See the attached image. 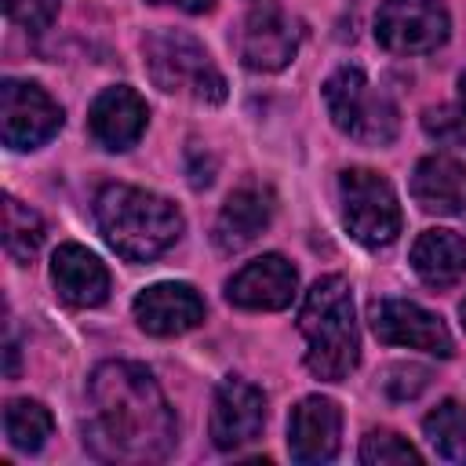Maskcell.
Returning a JSON list of instances; mask_svg holds the SVG:
<instances>
[{
	"label": "cell",
	"instance_id": "obj_1",
	"mask_svg": "<svg viewBox=\"0 0 466 466\" xmlns=\"http://www.w3.org/2000/svg\"><path fill=\"white\" fill-rule=\"evenodd\" d=\"M95 419L87 422V444L102 459L153 462L175 444V411L157 379L131 360H109L95 368L87 382Z\"/></svg>",
	"mask_w": 466,
	"mask_h": 466
},
{
	"label": "cell",
	"instance_id": "obj_2",
	"mask_svg": "<svg viewBox=\"0 0 466 466\" xmlns=\"http://www.w3.org/2000/svg\"><path fill=\"white\" fill-rule=\"evenodd\" d=\"M95 218L109 248L127 262H149L182 237L178 208L138 186H106L95 200Z\"/></svg>",
	"mask_w": 466,
	"mask_h": 466
},
{
	"label": "cell",
	"instance_id": "obj_3",
	"mask_svg": "<svg viewBox=\"0 0 466 466\" xmlns=\"http://www.w3.org/2000/svg\"><path fill=\"white\" fill-rule=\"evenodd\" d=\"M299 331L306 339V368L324 382H342L360 360V335L353 320V291L342 277H320L302 306Z\"/></svg>",
	"mask_w": 466,
	"mask_h": 466
},
{
	"label": "cell",
	"instance_id": "obj_4",
	"mask_svg": "<svg viewBox=\"0 0 466 466\" xmlns=\"http://www.w3.org/2000/svg\"><path fill=\"white\" fill-rule=\"evenodd\" d=\"M146 55V69L153 76V84L167 95H182L193 102H222L226 98V80L215 69L211 55L204 51L200 40H193L182 29H157L146 36L142 44Z\"/></svg>",
	"mask_w": 466,
	"mask_h": 466
},
{
	"label": "cell",
	"instance_id": "obj_5",
	"mask_svg": "<svg viewBox=\"0 0 466 466\" xmlns=\"http://www.w3.org/2000/svg\"><path fill=\"white\" fill-rule=\"evenodd\" d=\"M324 106L342 135L364 146H386L397 138L400 113L386 91H379L364 69L342 66L324 80Z\"/></svg>",
	"mask_w": 466,
	"mask_h": 466
},
{
	"label": "cell",
	"instance_id": "obj_6",
	"mask_svg": "<svg viewBox=\"0 0 466 466\" xmlns=\"http://www.w3.org/2000/svg\"><path fill=\"white\" fill-rule=\"evenodd\" d=\"M342 222L364 248H386L400 233V204L393 186L371 167H346L339 175Z\"/></svg>",
	"mask_w": 466,
	"mask_h": 466
},
{
	"label": "cell",
	"instance_id": "obj_7",
	"mask_svg": "<svg viewBox=\"0 0 466 466\" xmlns=\"http://www.w3.org/2000/svg\"><path fill=\"white\" fill-rule=\"evenodd\" d=\"M451 18L441 0H382L375 40L393 55H426L448 40Z\"/></svg>",
	"mask_w": 466,
	"mask_h": 466
},
{
	"label": "cell",
	"instance_id": "obj_8",
	"mask_svg": "<svg viewBox=\"0 0 466 466\" xmlns=\"http://www.w3.org/2000/svg\"><path fill=\"white\" fill-rule=\"evenodd\" d=\"M62 127V106L29 80L0 84V135L11 149H36Z\"/></svg>",
	"mask_w": 466,
	"mask_h": 466
},
{
	"label": "cell",
	"instance_id": "obj_9",
	"mask_svg": "<svg viewBox=\"0 0 466 466\" xmlns=\"http://www.w3.org/2000/svg\"><path fill=\"white\" fill-rule=\"evenodd\" d=\"M371 331L386 346H408V350H426L433 357H451V335L444 320L419 302L408 299H375L368 306Z\"/></svg>",
	"mask_w": 466,
	"mask_h": 466
},
{
	"label": "cell",
	"instance_id": "obj_10",
	"mask_svg": "<svg viewBox=\"0 0 466 466\" xmlns=\"http://www.w3.org/2000/svg\"><path fill=\"white\" fill-rule=\"evenodd\" d=\"M266 426V397L244 379H222L211 400V441L222 451L251 444Z\"/></svg>",
	"mask_w": 466,
	"mask_h": 466
},
{
	"label": "cell",
	"instance_id": "obj_11",
	"mask_svg": "<svg viewBox=\"0 0 466 466\" xmlns=\"http://www.w3.org/2000/svg\"><path fill=\"white\" fill-rule=\"evenodd\" d=\"M299 51V29L291 18H284L273 4L251 7L240 29V62L258 73L284 69Z\"/></svg>",
	"mask_w": 466,
	"mask_h": 466
},
{
	"label": "cell",
	"instance_id": "obj_12",
	"mask_svg": "<svg viewBox=\"0 0 466 466\" xmlns=\"http://www.w3.org/2000/svg\"><path fill=\"white\" fill-rule=\"evenodd\" d=\"M295 288H299L295 266L284 255H262L229 277L226 299L240 309H284L291 306Z\"/></svg>",
	"mask_w": 466,
	"mask_h": 466
},
{
	"label": "cell",
	"instance_id": "obj_13",
	"mask_svg": "<svg viewBox=\"0 0 466 466\" xmlns=\"http://www.w3.org/2000/svg\"><path fill=\"white\" fill-rule=\"evenodd\" d=\"M135 320L146 335H157V339L186 335L204 320V299L178 280L149 284L135 299Z\"/></svg>",
	"mask_w": 466,
	"mask_h": 466
},
{
	"label": "cell",
	"instance_id": "obj_14",
	"mask_svg": "<svg viewBox=\"0 0 466 466\" xmlns=\"http://www.w3.org/2000/svg\"><path fill=\"white\" fill-rule=\"evenodd\" d=\"M342 411L328 397H306L288 419V451L295 462H328L339 451Z\"/></svg>",
	"mask_w": 466,
	"mask_h": 466
},
{
	"label": "cell",
	"instance_id": "obj_15",
	"mask_svg": "<svg viewBox=\"0 0 466 466\" xmlns=\"http://www.w3.org/2000/svg\"><path fill=\"white\" fill-rule=\"evenodd\" d=\"M146 120H149V109L146 102L138 98V91L131 87H106L91 109H87V127H91V138L102 146V149H131L142 131H146Z\"/></svg>",
	"mask_w": 466,
	"mask_h": 466
},
{
	"label": "cell",
	"instance_id": "obj_16",
	"mask_svg": "<svg viewBox=\"0 0 466 466\" xmlns=\"http://www.w3.org/2000/svg\"><path fill=\"white\" fill-rule=\"evenodd\" d=\"M51 284L58 291V299L66 306L87 309L106 302L109 295V269L102 266V258L80 244H62L51 255Z\"/></svg>",
	"mask_w": 466,
	"mask_h": 466
},
{
	"label": "cell",
	"instance_id": "obj_17",
	"mask_svg": "<svg viewBox=\"0 0 466 466\" xmlns=\"http://www.w3.org/2000/svg\"><path fill=\"white\" fill-rule=\"evenodd\" d=\"M411 197L430 215H466V164L455 157H422L411 171Z\"/></svg>",
	"mask_w": 466,
	"mask_h": 466
},
{
	"label": "cell",
	"instance_id": "obj_18",
	"mask_svg": "<svg viewBox=\"0 0 466 466\" xmlns=\"http://www.w3.org/2000/svg\"><path fill=\"white\" fill-rule=\"evenodd\" d=\"M269 218H273V193L262 186H240L226 197L215 218V244L222 251H240L251 240H258Z\"/></svg>",
	"mask_w": 466,
	"mask_h": 466
},
{
	"label": "cell",
	"instance_id": "obj_19",
	"mask_svg": "<svg viewBox=\"0 0 466 466\" xmlns=\"http://www.w3.org/2000/svg\"><path fill=\"white\" fill-rule=\"evenodd\" d=\"M411 269L430 288H451L466 277V240L451 229H422L411 244Z\"/></svg>",
	"mask_w": 466,
	"mask_h": 466
},
{
	"label": "cell",
	"instance_id": "obj_20",
	"mask_svg": "<svg viewBox=\"0 0 466 466\" xmlns=\"http://www.w3.org/2000/svg\"><path fill=\"white\" fill-rule=\"evenodd\" d=\"M51 430H55L51 411L40 400H29V397L7 400V408H4V433H7V444L11 448H18V451H40L44 441L51 437Z\"/></svg>",
	"mask_w": 466,
	"mask_h": 466
},
{
	"label": "cell",
	"instance_id": "obj_21",
	"mask_svg": "<svg viewBox=\"0 0 466 466\" xmlns=\"http://www.w3.org/2000/svg\"><path fill=\"white\" fill-rule=\"evenodd\" d=\"M40 244H44V218L29 204L7 197L4 200V248H7V255L18 266H29L40 255Z\"/></svg>",
	"mask_w": 466,
	"mask_h": 466
},
{
	"label": "cell",
	"instance_id": "obj_22",
	"mask_svg": "<svg viewBox=\"0 0 466 466\" xmlns=\"http://www.w3.org/2000/svg\"><path fill=\"white\" fill-rule=\"evenodd\" d=\"M426 441L433 451L448 462H466V404L459 400H441L426 419H422Z\"/></svg>",
	"mask_w": 466,
	"mask_h": 466
},
{
	"label": "cell",
	"instance_id": "obj_23",
	"mask_svg": "<svg viewBox=\"0 0 466 466\" xmlns=\"http://www.w3.org/2000/svg\"><path fill=\"white\" fill-rule=\"evenodd\" d=\"M422 127L430 138H437L441 146H466V73L459 76V95L451 106H437L426 109Z\"/></svg>",
	"mask_w": 466,
	"mask_h": 466
},
{
	"label": "cell",
	"instance_id": "obj_24",
	"mask_svg": "<svg viewBox=\"0 0 466 466\" xmlns=\"http://www.w3.org/2000/svg\"><path fill=\"white\" fill-rule=\"evenodd\" d=\"M360 462L368 466H397V462H422V455L393 430H371L360 441Z\"/></svg>",
	"mask_w": 466,
	"mask_h": 466
},
{
	"label": "cell",
	"instance_id": "obj_25",
	"mask_svg": "<svg viewBox=\"0 0 466 466\" xmlns=\"http://www.w3.org/2000/svg\"><path fill=\"white\" fill-rule=\"evenodd\" d=\"M430 386V368L422 364H393L382 375V390L390 400H415Z\"/></svg>",
	"mask_w": 466,
	"mask_h": 466
},
{
	"label": "cell",
	"instance_id": "obj_26",
	"mask_svg": "<svg viewBox=\"0 0 466 466\" xmlns=\"http://www.w3.org/2000/svg\"><path fill=\"white\" fill-rule=\"evenodd\" d=\"M4 7L7 18L29 33H44L58 15V0H4Z\"/></svg>",
	"mask_w": 466,
	"mask_h": 466
},
{
	"label": "cell",
	"instance_id": "obj_27",
	"mask_svg": "<svg viewBox=\"0 0 466 466\" xmlns=\"http://www.w3.org/2000/svg\"><path fill=\"white\" fill-rule=\"evenodd\" d=\"M149 4H171L178 11H189V15H200V11H211L215 0H149Z\"/></svg>",
	"mask_w": 466,
	"mask_h": 466
},
{
	"label": "cell",
	"instance_id": "obj_28",
	"mask_svg": "<svg viewBox=\"0 0 466 466\" xmlns=\"http://www.w3.org/2000/svg\"><path fill=\"white\" fill-rule=\"evenodd\" d=\"M18 371V346L7 339V375H15Z\"/></svg>",
	"mask_w": 466,
	"mask_h": 466
},
{
	"label": "cell",
	"instance_id": "obj_29",
	"mask_svg": "<svg viewBox=\"0 0 466 466\" xmlns=\"http://www.w3.org/2000/svg\"><path fill=\"white\" fill-rule=\"evenodd\" d=\"M459 317H462V328H466V299H462V306H459Z\"/></svg>",
	"mask_w": 466,
	"mask_h": 466
}]
</instances>
